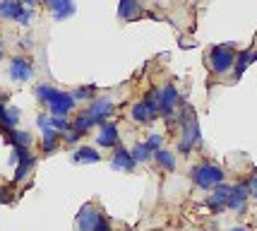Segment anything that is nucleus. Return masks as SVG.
Returning <instances> with one entry per match:
<instances>
[{
  "mask_svg": "<svg viewBox=\"0 0 257 231\" xmlns=\"http://www.w3.org/2000/svg\"><path fill=\"white\" fill-rule=\"evenodd\" d=\"M130 154L135 157V162H149V159L154 157V154H152V149H149V147H147L145 142L135 144V147H133V152H130Z\"/></svg>",
  "mask_w": 257,
  "mask_h": 231,
  "instance_id": "25",
  "label": "nucleus"
},
{
  "mask_svg": "<svg viewBox=\"0 0 257 231\" xmlns=\"http://www.w3.org/2000/svg\"><path fill=\"white\" fill-rule=\"evenodd\" d=\"M20 3H22V5H27V8H32V5H36L39 0H20Z\"/></svg>",
  "mask_w": 257,
  "mask_h": 231,
  "instance_id": "32",
  "label": "nucleus"
},
{
  "mask_svg": "<svg viewBox=\"0 0 257 231\" xmlns=\"http://www.w3.org/2000/svg\"><path fill=\"white\" fill-rule=\"evenodd\" d=\"M24 8H27V5H22L20 0H0V17L17 22V17L24 12Z\"/></svg>",
  "mask_w": 257,
  "mask_h": 231,
  "instance_id": "16",
  "label": "nucleus"
},
{
  "mask_svg": "<svg viewBox=\"0 0 257 231\" xmlns=\"http://www.w3.org/2000/svg\"><path fill=\"white\" fill-rule=\"evenodd\" d=\"M48 128H53V130H58L63 135V132L72 130V123H67L65 116H48Z\"/></svg>",
  "mask_w": 257,
  "mask_h": 231,
  "instance_id": "24",
  "label": "nucleus"
},
{
  "mask_svg": "<svg viewBox=\"0 0 257 231\" xmlns=\"http://www.w3.org/2000/svg\"><path fill=\"white\" fill-rule=\"evenodd\" d=\"M135 164H137V162H135L133 154L127 152L125 147H120V144H118V147H115V152H113V159H111L113 169H115V171H133Z\"/></svg>",
  "mask_w": 257,
  "mask_h": 231,
  "instance_id": "12",
  "label": "nucleus"
},
{
  "mask_svg": "<svg viewBox=\"0 0 257 231\" xmlns=\"http://www.w3.org/2000/svg\"><path fill=\"white\" fill-rule=\"evenodd\" d=\"M228 231H247L245 226H235V229H228Z\"/></svg>",
  "mask_w": 257,
  "mask_h": 231,
  "instance_id": "33",
  "label": "nucleus"
},
{
  "mask_svg": "<svg viewBox=\"0 0 257 231\" xmlns=\"http://www.w3.org/2000/svg\"><path fill=\"white\" fill-rule=\"evenodd\" d=\"M235 51L231 44H221V46H214L209 51V65L216 75H226L231 67L235 65Z\"/></svg>",
  "mask_w": 257,
  "mask_h": 231,
  "instance_id": "3",
  "label": "nucleus"
},
{
  "mask_svg": "<svg viewBox=\"0 0 257 231\" xmlns=\"http://www.w3.org/2000/svg\"><path fill=\"white\" fill-rule=\"evenodd\" d=\"M118 125L115 123H103L101 125L99 135H96V142L99 147H118Z\"/></svg>",
  "mask_w": 257,
  "mask_h": 231,
  "instance_id": "13",
  "label": "nucleus"
},
{
  "mask_svg": "<svg viewBox=\"0 0 257 231\" xmlns=\"http://www.w3.org/2000/svg\"><path fill=\"white\" fill-rule=\"evenodd\" d=\"M159 113H164L166 118H171L173 116V111H176V106L180 104V94L178 89L173 87V85H166L164 89H159Z\"/></svg>",
  "mask_w": 257,
  "mask_h": 231,
  "instance_id": "5",
  "label": "nucleus"
},
{
  "mask_svg": "<svg viewBox=\"0 0 257 231\" xmlns=\"http://www.w3.org/2000/svg\"><path fill=\"white\" fill-rule=\"evenodd\" d=\"M178 123L180 128H183V137H180L178 142V149L180 154H188L192 152V147H197L200 144V125H197V116H195V109H192L190 104H180V116H178Z\"/></svg>",
  "mask_w": 257,
  "mask_h": 231,
  "instance_id": "1",
  "label": "nucleus"
},
{
  "mask_svg": "<svg viewBox=\"0 0 257 231\" xmlns=\"http://www.w3.org/2000/svg\"><path fill=\"white\" fill-rule=\"evenodd\" d=\"M58 140H60V132L53 130V128H44V152L51 154L58 147Z\"/></svg>",
  "mask_w": 257,
  "mask_h": 231,
  "instance_id": "22",
  "label": "nucleus"
},
{
  "mask_svg": "<svg viewBox=\"0 0 257 231\" xmlns=\"http://www.w3.org/2000/svg\"><path fill=\"white\" fill-rule=\"evenodd\" d=\"M231 188L233 186H226V183H219L216 188H212L214 193L209 195L207 200V207L212 209L214 214H219V212H224L226 205H228V195H231Z\"/></svg>",
  "mask_w": 257,
  "mask_h": 231,
  "instance_id": "8",
  "label": "nucleus"
},
{
  "mask_svg": "<svg viewBox=\"0 0 257 231\" xmlns=\"http://www.w3.org/2000/svg\"><path fill=\"white\" fill-rule=\"evenodd\" d=\"M5 137L10 140L12 147H29L32 144V135L22 130H5Z\"/></svg>",
  "mask_w": 257,
  "mask_h": 231,
  "instance_id": "20",
  "label": "nucleus"
},
{
  "mask_svg": "<svg viewBox=\"0 0 257 231\" xmlns=\"http://www.w3.org/2000/svg\"><path fill=\"white\" fill-rule=\"evenodd\" d=\"M32 15H34V12H32V8H24V12H22V15H20V17H17V22H20V24H24V27H27V24L32 22Z\"/></svg>",
  "mask_w": 257,
  "mask_h": 231,
  "instance_id": "28",
  "label": "nucleus"
},
{
  "mask_svg": "<svg viewBox=\"0 0 257 231\" xmlns=\"http://www.w3.org/2000/svg\"><path fill=\"white\" fill-rule=\"evenodd\" d=\"M96 231H113V229H111V224H108V219H103V217H101L99 224H96Z\"/></svg>",
  "mask_w": 257,
  "mask_h": 231,
  "instance_id": "31",
  "label": "nucleus"
},
{
  "mask_svg": "<svg viewBox=\"0 0 257 231\" xmlns=\"http://www.w3.org/2000/svg\"><path fill=\"white\" fill-rule=\"evenodd\" d=\"M113 111H115L113 101L106 99V97H99V99L91 101V106L87 109V113H89L91 118H94V123L103 125V123H106V118H108V116H113Z\"/></svg>",
  "mask_w": 257,
  "mask_h": 231,
  "instance_id": "6",
  "label": "nucleus"
},
{
  "mask_svg": "<svg viewBox=\"0 0 257 231\" xmlns=\"http://www.w3.org/2000/svg\"><path fill=\"white\" fill-rule=\"evenodd\" d=\"M5 101H8V94H3V92H0V123H3V118H5V111H8Z\"/></svg>",
  "mask_w": 257,
  "mask_h": 231,
  "instance_id": "30",
  "label": "nucleus"
},
{
  "mask_svg": "<svg viewBox=\"0 0 257 231\" xmlns=\"http://www.w3.org/2000/svg\"><path fill=\"white\" fill-rule=\"evenodd\" d=\"M48 109H51V116H67L75 109V97L67 94V92H58L56 99L48 104Z\"/></svg>",
  "mask_w": 257,
  "mask_h": 231,
  "instance_id": "9",
  "label": "nucleus"
},
{
  "mask_svg": "<svg viewBox=\"0 0 257 231\" xmlns=\"http://www.w3.org/2000/svg\"><path fill=\"white\" fill-rule=\"evenodd\" d=\"M72 159L77 164H96V162H101V154L94 147H79L77 152L72 154Z\"/></svg>",
  "mask_w": 257,
  "mask_h": 231,
  "instance_id": "17",
  "label": "nucleus"
},
{
  "mask_svg": "<svg viewBox=\"0 0 257 231\" xmlns=\"http://www.w3.org/2000/svg\"><path fill=\"white\" fill-rule=\"evenodd\" d=\"M75 101H82V99H96V87L94 85H87V87H79L72 92Z\"/></svg>",
  "mask_w": 257,
  "mask_h": 231,
  "instance_id": "26",
  "label": "nucleus"
},
{
  "mask_svg": "<svg viewBox=\"0 0 257 231\" xmlns=\"http://www.w3.org/2000/svg\"><path fill=\"white\" fill-rule=\"evenodd\" d=\"M247 188H250V195H252V198H257V174H255V176H250Z\"/></svg>",
  "mask_w": 257,
  "mask_h": 231,
  "instance_id": "29",
  "label": "nucleus"
},
{
  "mask_svg": "<svg viewBox=\"0 0 257 231\" xmlns=\"http://www.w3.org/2000/svg\"><path fill=\"white\" fill-rule=\"evenodd\" d=\"M99 219H101L99 209L91 207V205H87V207H82V212L77 214V229L79 231H96Z\"/></svg>",
  "mask_w": 257,
  "mask_h": 231,
  "instance_id": "10",
  "label": "nucleus"
},
{
  "mask_svg": "<svg viewBox=\"0 0 257 231\" xmlns=\"http://www.w3.org/2000/svg\"><path fill=\"white\" fill-rule=\"evenodd\" d=\"M257 60V53H252V51H243V53L238 55V58H235V80H238V77H243V72H245L247 70V65H252V63H255Z\"/></svg>",
  "mask_w": 257,
  "mask_h": 231,
  "instance_id": "18",
  "label": "nucleus"
},
{
  "mask_svg": "<svg viewBox=\"0 0 257 231\" xmlns=\"http://www.w3.org/2000/svg\"><path fill=\"white\" fill-rule=\"evenodd\" d=\"M157 97H159V92L154 89L147 99H142V101H137L133 109H130V116H133L137 123H149V121H154L159 116V101H157Z\"/></svg>",
  "mask_w": 257,
  "mask_h": 231,
  "instance_id": "4",
  "label": "nucleus"
},
{
  "mask_svg": "<svg viewBox=\"0 0 257 231\" xmlns=\"http://www.w3.org/2000/svg\"><path fill=\"white\" fill-rule=\"evenodd\" d=\"M10 77L17 82H29L34 77V65L24 55H15L10 60Z\"/></svg>",
  "mask_w": 257,
  "mask_h": 231,
  "instance_id": "7",
  "label": "nucleus"
},
{
  "mask_svg": "<svg viewBox=\"0 0 257 231\" xmlns=\"http://www.w3.org/2000/svg\"><path fill=\"white\" fill-rule=\"evenodd\" d=\"M247 195H250V188L247 183H238V186L231 188V195H228V205L226 207L233 209V212H243L247 202Z\"/></svg>",
  "mask_w": 257,
  "mask_h": 231,
  "instance_id": "11",
  "label": "nucleus"
},
{
  "mask_svg": "<svg viewBox=\"0 0 257 231\" xmlns=\"http://www.w3.org/2000/svg\"><path fill=\"white\" fill-rule=\"evenodd\" d=\"M147 147H149V149H152V154L154 152H159V149H161V135H157V132H152V135H149V137H147Z\"/></svg>",
  "mask_w": 257,
  "mask_h": 231,
  "instance_id": "27",
  "label": "nucleus"
},
{
  "mask_svg": "<svg viewBox=\"0 0 257 231\" xmlns=\"http://www.w3.org/2000/svg\"><path fill=\"white\" fill-rule=\"evenodd\" d=\"M0 58H3V46H0Z\"/></svg>",
  "mask_w": 257,
  "mask_h": 231,
  "instance_id": "34",
  "label": "nucleus"
},
{
  "mask_svg": "<svg viewBox=\"0 0 257 231\" xmlns=\"http://www.w3.org/2000/svg\"><path fill=\"white\" fill-rule=\"evenodd\" d=\"M224 176H226L224 169L216 164H209V162L197 164L190 171V178L195 181V186L202 188V190H212V188H216L219 183H224Z\"/></svg>",
  "mask_w": 257,
  "mask_h": 231,
  "instance_id": "2",
  "label": "nucleus"
},
{
  "mask_svg": "<svg viewBox=\"0 0 257 231\" xmlns=\"http://www.w3.org/2000/svg\"><path fill=\"white\" fill-rule=\"evenodd\" d=\"M154 159H157V164L161 166V169H166V171H176V157H173L171 152L159 149V152H154Z\"/></svg>",
  "mask_w": 257,
  "mask_h": 231,
  "instance_id": "21",
  "label": "nucleus"
},
{
  "mask_svg": "<svg viewBox=\"0 0 257 231\" xmlns=\"http://www.w3.org/2000/svg\"><path fill=\"white\" fill-rule=\"evenodd\" d=\"M58 92H60V89L51 87V85H39V87H36V99L44 101V104H51V101L56 99Z\"/></svg>",
  "mask_w": 257,
  "mask_h": 231,
  "instance_id": "23",
  "label": "nucleus"
},
{
  "mask_svg": "<svg viewBox=\"0 0 257 231\" xmlns=\"http://www.w3.org/2000/svg\"><path fill=\"white\" fill-rule=\"evenodd\" d=\"M118 17L125 20V22H133V20H140L142 17V8L137 0H120L118 5Z\"/></svg>",
  "mask_w": 257,
  "mask_h": 231,
  "instance_id": "15",
  "label": "nucleus"
},
{
  "mask_svg": "<svg viewBox=\"0 0 257 231\" xmlns=\"http://www.w3.org/2000/svg\"><path fill=\"white\" fill-rule=\"evenodd\" d=\"M94 125H96V123H94V118H91L89 113L84 111V113H79L77 118L72 121V130L77 132V135H82V137H84V135H87V132H89L91 128H94Z\"/></svg>",
  "mask_w": 257,
  "mask_h": 231,
  "instance_id": "19",
  "label": "nucleus"
},
{
  "mask_svg": "<svg viewBox=\"0 0 257 231\" xmlns=\"http://www.w3.org/2000/svg\"><path fill=\"white\" fill-rule=\"evenodd\" d=\"M46 3H53V0H46Z\"/></svg>",
  "mask_w": 257,
  "mask_h": 231,
  "instance_id": "35",
  "label": "nucleus"
},
{
  "mask_svg": "<svg viewBox=\"0 0 257 231\" xmlns=\"http://www.w3.org/2000/svg\"><path fill=\"white\" fill-rule=\"evenodd\" d=\"M48 8H51V12H53V20H67V17H72L75 15V3L72 0H53V3H48Z\"/></svg>",
  "mask_w": 257,
  "mask_h": 231,
  "instance_id": "14",
  "label": "nucleus"
}]
</instances>
